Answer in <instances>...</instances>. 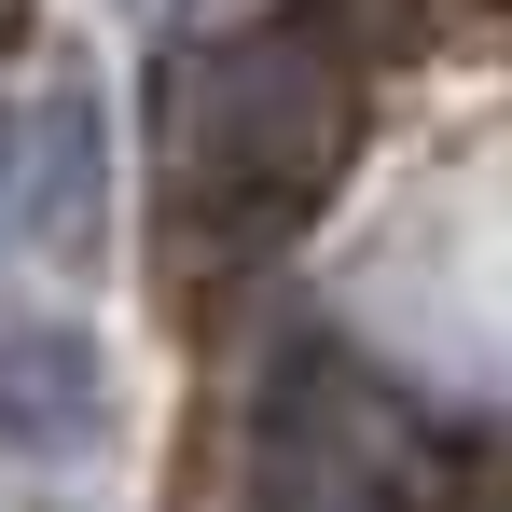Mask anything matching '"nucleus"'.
<instances>
[{
    "instance_id": "nucleus-1",
    "label": "nucleus",
    "mask_w": 512,
    "mask_h": 512,
    "mask_svg": "<svg viewBox=\"0 0 512 512\" xmlns=\"http://www.w3.org/2000/svg\"><path fill=\"white\" fill-rule=\"evenodd\" d=\"M360 167V42L333 14H250L222 28L167 97V236L180 263L236 277L319 236V208Z\"/></svg>"
},
{
    "instance_id": "nucleus-2",
    "label": "nucleus",
    "mask_w": 512,
    "mask_h": 512,
    "mask_svg": "<svg viewBox=\"0 0 512 512\" xmlns=\"http://www.w3.org/2000/svg\"><path fill=\"white\" fill-rule=\"evenodd\" d=\"M250 512H429V416L346 346H291L250 402Z\"/></svg>"
},
{
    "instance_id": "nucleus-3",
    "label": "nucleus",
    "mask_w": 512,
    "mask_h": 512,
    "mask_svg": "<svg viewBox=\"0 0 512 512\" xmlns=\"http://www.w3.org/2000/svg\"><path fill=\"white\" fill-rule=\"evenodd\" d=\"M97 429H111V360H97V333H70V319H0V457L70 471V457H97Z\"/></svg>"
},
{
    "instance_id": "nucleus-4",
    "label": "nucleus",
    "mask_w": 512,
    "mask_h": 512,
    "mask_svg": "<svg viewBox=\"0 0 512 512\" xmlns=\"http://www.w3.org/2000/svg\"><path fill=\"white\" fill-rule=\"evenodd\" d=\"M14 236L56 263L97 250V84H42L14 111Z\"/></svg>"
},
{
    "instance_id": "nucleus-5",
    "label": "nucleus",
    "mask_w": 512,
    "mask_h": 512,
    "mask_svg": "<svg viewBox=\"0 0 512 512\" xmlns=\"http://www.w3.org/2000/svg\"><path fill=\"white\" fill-rule=\"evenodd\" d=\"M0 250H14V111H0Z\"/></svg>"
}]
</instances>
